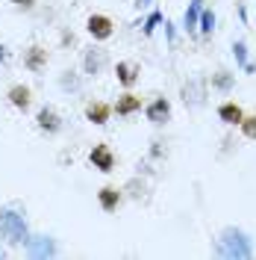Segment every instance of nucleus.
<instances>
[{"instance_id": "1", "label": "nucleus", "mask_w": 256, "mask_h": 260, "mask_svg": "<svg viewBox=\"0 0 256 260\" xmlns=\"http://www.w3.org/2000/svg\"><path fill=\"white\" fill-rule=\"evenodd\" d=\"M215 254L227 260H247L253 257V240L241 228H224L215 240Z\"/></svg>"}, {"instance_id": "2", "label": "nucleus", "mask_w": 256, "mask_h": 260, "mask_svg": "<svg viewBox=\"0 0 256 260\" xmlns=\"http://www.w3.org/2000/svg\"><path fill=\"white\" fill-rule=\"evenodd\" d=\"M0 240L6 245H24L30 240V225L21 210H15V207L0 210Z\"/></svg>"}, {"instance_id": "3", "label": "nucleus", "mask_w": 256, "mask_h": 260, "mask_svg": "<svg viewBox=\"0 0 256 260\" xmlns=\"http://www.w3.org/2000/svg\"><path fill=\"white\" fill-rule=\"evenodd\" d=\"M24 248H27V254L30 257H56V240L53 237H45V234H38V237H32L30 234V240L24 243Z\"/></svg>"}, {"instance_id": "4", "label": "nucleus", "mask_w": 256, "mask_h": 260, "mask_svg": "<svg viewBox=\"0 0 256 260\" xmlns=\"http://www.w3.org/2000/svg\"><path fill=\"white\" fill-rule=\"evenodd\" d=\"M144 115H147V121L150 124H165L168 118H171V104L165 101V98H156V101H150L147 107H144Z\"/></svg>"}, {"instance_id": "5", "label": "nucleus", "mask_w": 256, "mask_h": 260, "mask_svg": "<svg viewBox=\"0 0 256 260\" xmlns=\"http://www.w3.org/2000/svg\"><path fill=\"white\" fill-rule=\"evenodd\" d=\"M86 27H89V32H92L95 42H106V39L112 36V21L106 15H92L86 21Z\"/></svg>"}, {"instance_id": "6", "label": "nucleus", "mask_w": 256, "mask_h": 260, "mask_svg": "<svg viewBox=\"0 0 256 260\" xmlns=\"http://www.w3.org/2000/svg\"><path fill=\"white\" fill-rule=\"evenodd\" d=\"M89 160H92V166H95L97 172H112L115 169V154L106 145H95L92 154H89Z\"/></svg>"}, {"instance_id": "7", "label": "nucleus", "mask_w": 256, "mask_h": 260, "mask_svg": "<svg viewBox=\"0 0 256 260\" xmlns=\"http://www.w3.org/2000/svg\"><path fill=\"white\" fill-rule=\"evenodd\" d=\"M103 65H106V53H103L100 48H89L86 50V56H82V68H86L89 77H97V74L103 71Z\"/></svg>"}, {"instance_id": "8", "label": "nucleus", "mask_w": 256, "mask_h": 260, "mask_svg": "<svg viewBox=\"0 0 256 260\" xmlns=\"http://www.w3.org/2000/svg\"><path fill=\"white\" fill-rule=\"evenodd\" d=\"M183 98H186V104H192V107H203L206 83L203 80H189L186 86H183Z\"/></svg>"}, {"instance_id": "9", "label": "nucleus", "mask_w": 256, "mask_h": 260, "mask_svg": "<svg viewBox=\"0 0 256 260\" xmlns=\"http://www.w3.org/2000/svg\"><path fill=\"white\" fill-rule=\"evenodd\" d=\"M35 121H38V130H45V133H56L62 127V121H59V115H56L53 107H41L38 115H35Z\"/></svg>"}, {"instance_id": "10", "label": "nucleus", "mask_w": 256, "mask_h": 260, "mask_svg": "<svg viewBox=\"0 0 256 260\" xmlns=\"http://www.w3.org/2000/svg\"><path fill=\"white\" fill-rule=\"evenodd\" d=\"M218 118H221L224 124H239L241 118H244V110H241L236 101H227V104L218 107Z\"/></svg>"}, {"instance_id": "11", "label": "nucleus", "mask_w": 256, "mask_h": 260, "mask_svg": "<svg viewBox=\"0 0 256 260\" xmlns=\"http://www.w3.org/2000/svg\"><path fill=\"white\" fill-rule=\"evenodd\" d=\"M200 9H203V0H192V3H189V9L183 12V30H186V32H197Z\"/></svg>"}, {"instance_id": "12", "label": "nucleus", "mask_w": 256, "mask_h": 260, "mask_svg": "<svg viewBox=\"0 0 256 260\" xmlns=\"http://www.w3.org/2000/svg\"><path fill=\"white\" fill-rule=\"evenodd\" d=\"M97 201H100V207L106 213L118 210V204H121V192H118V186H103L100 192H97Z\"/></svg>"}, {"instance_id": "13", "label": "nucleus", "mask_w": 256, "mask_h": 260, "mask_svg": "<svg viewBox=\"0 0 256 260\" xmlns=\"http://www.w3.org/2000/svg\"><path fill=\"white\" fill-rule=\"evenodd\" d=\"M115 74H118V80L124 83V86H136L139 74H142V68H139L136 62H118L115 65Z\"/></svg>"}, {"instance_id": "14", "label": "nucleus", "mask_w": 256, "mask_h": 260, "mask_svg": "<svg viewBox=\"0 0 256 260\" xmlns=\"http://www.w3.org/2000/svg\"><path fill=\"white\" fill-rule=\"evenodd\" d=\"M24 65L30 68V71H41L45 65H48V50H41V48H30L27 53H24Z\"/></svg>"}, {"instance_id": "15", "label": "nucleus", "mask_w": 256, "mask_h": 260, "mask_svg": "<svg viewBox=\"0 0 256 260\" xmlns=\"http://www.w3.org/2000/svg\"><path fill=\"white\" fill-rule=\"evenodd\" d=\"M109 113H112V110H109L106 104H89V107H86V118H89L92 124H106V121H109Z\"/></svg>"}, {"instance_id": "16", "label": "nucleus", "mask_w": 256, "mask_h": 260, "mask_svg": "<svg viewBox=\"0 0 256 260\" xmlns=\"http://www.w3.org/2000/svg\"><path fill=\"white\" fill-rule=\"evenodd\" d=\"M136 110H142V101H139L136 95H130V92L127 95H121L118 98V104H115V113L118 115H133Z\"/></svg>"}, {"instance_id": "17", "label": "nucleus", "mask_w": 256, "mask_h": 260, "mask_svg": "<svg viewBox=\"0 0 256 260\" xmlns=\"http://www.w3.org/2000/svg\"><path fill=\"white\" fill-rule=\"evenodd\" d=\"M9 101H12V107H18V110H27L30 107V89L27 86H12L9 89Z\"/></svg>"}, {"instance_id": "18", "label": "nucleus", "mask_w": 256, "mask_h": 260, "mask_svg": "<svg viewBox=\"0 0 256 260\" xmlns=\"http://www.w3.org/2000/svg\"><path fill=\"white\" fill-rule=\"evenodd\" d=\"M197 30H200V36H212V30H215V12L212 9H200Z\"/></svg>"}, {"instance_id": "19", "label": "nucleus", "mask_w": 256, "mask_h": 260, "mask_svg": "<svg viewBox=\"0 0 256 260\" xmlns=\"http://www.w3.org/2000/svg\"><path fill=\"white\" fill-rule=\"evenodd\" d=\"M212 89H218V92H230V89H233V74H230V71H218V74H212Z\"/></svg>"}, {"instance_id": "20", "label": "nucleus", "mask_w": 256, "mask_h": 260, "mask_svg": "<svg viewBox=\"0 0 256 260\" xmlns=\"http://www.w3.org/2000/svg\"><path fill=\"white\" fill-rule=\"evenodd\" d=\"M239 127H241V136H244V139L256 142V115H244L239 121Z\"/></svg>"}, {"instance_id": "21", "label": "nucleus", "mask_w": 256, "mask_h": 260, "mask_svg": "<svg viewBox=\"0 0 256 260\" xmlns=\"http://www.w3.org/2000/svg\"><path fill=\"white\" fill-rule=\"evenodd\" d=\"M59 86H62L65 92H80V77H77L74 71H65L62 80H59Z\"/></svg>"}, {"instance_id": "22", "label": "nucleus", "mask_w": 256, "mask_h": 260, "mask_svg": "<svg viewBox=\"0 0 256 260\" xmlns=\"http://www.w3.org/2000/svg\"><path fill=\"white\" fill-rule=\"evenodd\" d=\"M233 56H236V65L244 68V65H247V45H244V42H236V45H233Z\"/></svg>"}, {"instance_id": "23", "label": "nucleus", "mask_w": 256, "mask_h": 260, "mask_svg": "<svg viewBox=\"0 0 256 260\" xmlns=\"http://www.w3.org/2000/svg\"><path fill=\"white\" fill-rule=\"evenodd\" d=\"M159 24H162V12H150V18L144 21V36H150V32L159 27Z\"/></svg>"}, {"instance_id": "24", "label": "nucleus", "mask_w": 256, "mask_h": 260, "mask_svg": "<svg viewBox=\"0 0 256 260\" xmlns=\"http://www.w3.org/2000/svg\"><path fill=\"white\" fill-rule=\"evenodd\" d=\"M165 32H168V42H174V24L165 21Z\"/></svg>"}, {"instance_id": "25", "label": "nucleus", "mask_w": 256, "mask_h": 260, "mask_svg": "<svg viewBox=\"0 0 256 260\" xmlns=\"http://www.w3.org/2000/svg\"><path fill=\"white\" fill-rule=\"evenodd\" d=\"M9 62V53H6V45H0V65Z\"/></svg>"}, {"instance_id": "26", "label": "nucleus", "mask_w": 256, "mask_h": 260, "mask_svg": "<svg viewBox=\"0 0 256 260\" xmlns=\"http://www.w3.org/2000/svg\"><path fill=\"white\" fill-rule=\"evenodd\" d=\"M12 3H18V6H24V9H30V6H32V0H12Z\"/></svg>"}, {"instance_id": "27", "label": "nucleus", "mask_w": 256, "mask_h": 260, "mask_svg": "<svg viewBox=\"0 0 256 260\" xmlns=\"http://www.w3.org/2000/svg\"><path fill=\"white\" fill-rule=\"evenodd\" d=\"M150 3H153V0H139V6H150Z\"/></svg>"}, {"instance_id": "28", "label": "nucleus", "mask_w": 256, "mask_h": 260, "mask_svg": "<svg viewBox=\"0 0 256 260\" xmlns=\"http://www.w3.org/2000/svg\"><path fill=\"white\" fill-rule=\"evenodd\" d=\"M0 257H6V251H3V248H0Z\"/></svg>"}]
</instances>
